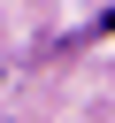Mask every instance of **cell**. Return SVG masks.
Instances as JSON below:
<instances>
[{
  "label": "cell",
  "mask_w": 115,
  "mask_h": 123,
  "mask_svg": "<svg viewBox=\"0 0 115 123\" xmlns=\"http://www.w3.org/2000/svg\"><path fill=\"white\" fill-rule=\"evenodd\" d=\"M107 31H115V15H107Z\"/></svg>",
  "instance_id": "6da1fadb"
}]
</instances>
